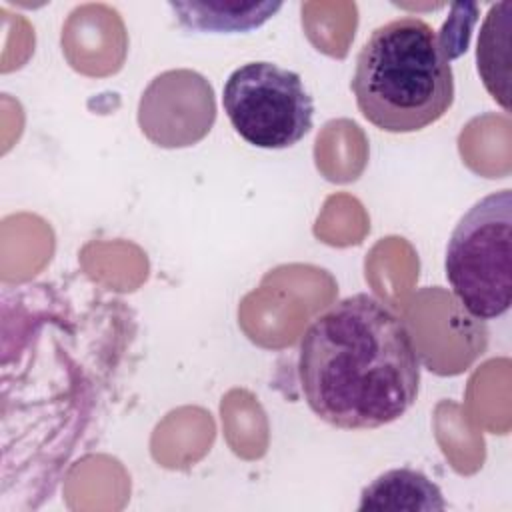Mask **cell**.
<instances>
[{
    "mask_svg": "<svg viewBox=\"0 0 512 512\" xmlns=\"http://www.w3.org/2000/svg\"><path fill=\"white\" fill-rule=\"evenodd\" d=\"M298 380L308 408L326 424L374 430L416 402L420 354L404 318L358 292L310 322L298 346Z\"/></svg>",
    "mask_w": 512,
    "mask_h": 512,
    "instance_id": "cell-1",
    "label": "cell"
},
{
    "mask_svg": "<svg viewBox=\"0 0 512 512\" xmlns=\"http://www.w3.org/2000/svg\"><path fill=\"white\" fill-rule=\"evenodd\" d=\"M450 60L422 18L400 16L378 26L356 56L350 82L360 114L390 134L432 126L454 102Z\"/></svg>",
    "mask_w": 512,
    "mask_h": 512,
    "instance_id": "cell-2",
    "label": "cell"
},
{
    "mask_svg": "<svg viewBox=\"0 0 512 512\" xmlns=\"http://www.w3.org/2000/svg\"><path fill=\"white\" fill-rule=\"evenodd\" d=\"M446 280L478 320L504 316L512 304V190L480 198L454 226L444 258Z\"/></svg>",
    "mask_w": 512,
    "mask_h": 512,
    "instance_id": "cell-3",
    "label": "cell"
},
{
    "mask_svg": "<svg viewBox=\"0 0 512 512\" xmlns=\"http://www.w3.org/2000/svg\"><path fill=\"white\" fill-rule=\"evenodd\" d=\"M222 108L236 134L264 150L298 144L314 118V100L302 76L266 60L246 62L230 72Z\"/></svg>",
    "mask_w": 512,
    "mask_h": 512,
    "instance_id": "cell-4",
    "label": "cell"
},
{
    "mask_svg": "<svg viewBox=\"0 0 512 512\" xmlns=\"http://www.w3.org/2000/svg\"><path fill=\"white\" fill-rule=\"evenodd\" d=\"M178 24L202 34H240L266 24L282 2H168Z\"/></svg>",
    "mask_w": 512,
    "mask_h": 512,
    "instance_id": "cell-5",
    "label": "cell"
},
{
    "mask_svg": "<svg viewBox=\"0 0 512 512\" xmlns=\"http://www.w3.org/2000/svg\"><path fill=\"white\" fill-rule=\"evenodd\" d=\"M440 488L422 472L394 468L370 482L362 494L358 510H444Z\"/></svg>",
    "mask_w": 512,
    "mask_h": 512,
    "instance_id": "cell-6",
    "label": "cell"
}]
</instances>
